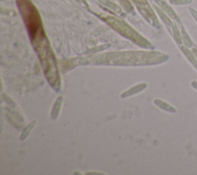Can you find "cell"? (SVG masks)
Masks as SVG:
<instances>
[{
    "label": "cell",
    "mask_w": 197,
    "mask_h": 175,
    "mask_svg": "<svg viewBox=\"0 0 197 175\" xmlns=\"http://www.w3.org/2000/svg\"><path fill=\"white\" fill-rule=\"evenodd\" d=\"M18 7L24 18L25 23L29 30L31 38H36L37 35H43L41 23L38 12L30 2V0H16Z\"/></svg>",
    "instance_id": "obj_1"
},
{
    "label": "cell",
    "mask_w": 197,
    "mask_h": 175,
    "mask_svg": "<svg viewBox=\"0 0 197 175\" xmlns=\"http://www.w3.org/2000/svg\"><path fill=\"white\" fill-rule=\"evenodd\" d=\"M182 50L183 52L184 55L186 56V57L187 58V60L190 61V63L193 65V66L197 63V60L195 56V55L193 54V51H190V49H188L186 47H182Z\"/></svg>",
    "instance_id": "obj_2"
},
{
    "label": "cell",
    "mask_w": 197,
    "mask_h": 175,
    "mask_svg": "<svg viewBox=\"0 0 197 175\" xmlns=\"http://www.w3.org/2000/svg\"><path fill=\"white\" fill-rule=\"evenodd\" d=\"M182 37H183V42H184V43H185L186 46H188V47H190V46H193L192 40H190L189 35L187 33V32H186V31L184 30L183 29V31H182Z\"/></svg>",
    "instance_id": "obj_3"
},
{
    "label": "cell",
    "mask_w": 197,
    "mask_h": 175,
    "mask_svg": "<svg viewBox=\"0 0 197 175\" xmlns=\"http://www.w3.org/2000/svg\"><path fill=\"white\" fill-rule=\"evenodd\" d=\"M172 2L176 5H186L192 2V0H173Z\"/></svg>",
    "instance_id": "obj_4"
},
{
    "label": "cell",
    "mask_w": 197,
    "mask_h": 175,
    "mask_svg": "<svg viewBox=\"0 0 197 175\" xmlns=\"http://www.w3.org/2000/svg\"><path fill=\"white\" fill-rule=\"evenodd\" d=\"M190 12L192 15V16L193 17V19L196 20V22L197 23V11L196 9H193V8H190Z\"/></svg>",
    "instance_id": "obj_5"
},
{
    "label": "cell",
    "mask_w": 197,
    "mask_h": 175,
    "mask_svg": "<svg viewBox=\"0 0 197 175\" xmlns=\"http://www.w3.org/2000/svg\"><path fill=\"white\" fill-rule=\"evenodd\" d=\"M191 86L197 90V81H192L191 82Z\"/></svg>",
    "instance_id": "obj_6"
},
{
    "label": "cell",
    "mask_w": 197,
    "mask_h": 175,
    "mask_svg": "<svg viewBox=\"0 0 197 175\" xmlns=\"http://www.w3.org/2000/svg\"><path fill=\"white\" fill-rule=\"evenodd\" d=\"M193 54H194L195 55V56H196V60H197V49L196 48H193Z\"/></svg>",
    "instance_id": "obj_7"
}]
</instances>
